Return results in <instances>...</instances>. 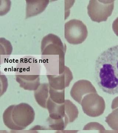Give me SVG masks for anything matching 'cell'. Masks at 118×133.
<instances>
[{"label":"cell","instance_id":"obj_1","mask_svg":"<svg viewBox=\"0 0 118 133\" xmlns=\"http://www.w3.org/2000/svg\"><path fill=\"white\" fill-rule=\"evenodd\" d=\"M95 80L104 92L118 94V45L108 48L97 58Z\"/></svg>","mask_w":118,"mask_h":133},{"label":"cell","instance_id":"obj_2","mask_svg":"<svg viewBox=\"0 0 118 133\" xmlns=\"http://www.w3.org/2000/svg\"><path fill=\"white\" fill-rule=\"evenodd\" d=\"M29 105L25 104L10 106L3 114V123L11 130H23L33 121Z\"/></svg>","mask_w":118,"mask_h":133},{"label":"cell","instance_id":"obj_3","mask_svg":"<svg viewBox=\"0 0 118 133\" xmlns=\"http://www.w3.org/2000/svg\"><path fill=\"white\" fill-rule=\"evenodd\" d=\"M114 1H91L87 6L88 14L93 21L106 22L114 9Z\"/></svg>","mask_w":118,"mask_h":133},{"label":"cell","instance_id":"obj_4","mask_svg":"<svg viewBox=\"0 0 118 133\" xmlns=\"http://www.w3.org/2000/svg\"><path fill=\"white\" fill-rule=\"evenodd\" d=\"M36 64L34 57L26 56L21 58L17 64L15 73L16 81L25 89L33 78Z\"/></svg>","mask_w":118,"mask_h":133},{"label":"cell","instance_id":"obj_5","mask_svg":"<svg viewBox=\"0 0 118 133\" xmlns=\"http://www.w3.org/2000/svg\"><path fill=\"white\" fill-rule=\"evenodd\" d=\"M70 23V22H69ZM71 24V23H70ZM72 27L65 23V37L66 39L68 38L71 36V37L76 38V44H77V38H78L80 44L84 42L87 36L88 31L86 26L82 21L80 22L78 27L76 26L73 27L72 24H71Z\"/></svg>","mask_w":118,"mask_h":133},{"label":"cell","instance_id":"obj_6","mask_svg":"<svg viewBox=\"0 0 118 133\" xmlns=\"http://www.w3.org/2000/svg\"><path fill=\"white\" fill-rule=\"evenodd\" d=\"M13 50V46L9 41L5 38H0V65L9 58Z\"/></svg>","mask_w":118,"mask_h":133},{"label":"cell","instance_id":"obj_7","mask_svg":"<svg viewBox=\"0 0 118 133\" xmlns=\"http://www.w3.org/2000/svg\"><path fill=\"white\" fill-rule=\"evenodd\" d=\"M8 87V78L0 71V97L6 92Z\"/></svg>","mask_w":118,"mask_h":133},{"label":"cell","instance_id":"obj_8","mask_svg":"<svg viewBox=\"0 0 118 133\" xmlns=\"http://www.w3.org/2000/svg\"><path fill=\"white\" fill-rule=\"evenodd\" d=\"M10 1H0V16L5 15L9 12L11 8Z\"/></svg>","mask_w":118,"mask_h":133},{"label":"cell","instance_id":"obj_9","mask_svg":"<svg viewBox=\"0 0 118 133\" xmlns=\"http://www.w3.org/2000/svg\"><path fill=\"white\" fill-rule=\"evenodd\" d=\"M112 29L115 34L117 36H118V17L113 22L112 24Z\"/></svg>","mask_w":118,"mask_h":133},{"label":"cell","instance_id":"obj_10","mask_svg":"<svg viewBox=\"0 0 118 133\" xmlns=\"http://www.w3.org/2000/svg\"><path fill=\"white\" fill-rule=\"evenodd\" d=\"M10 133H37V132L34 130L29 131H22V130H12Z\"/></svg>","mask_w":118,"mask_h":133},{"label":"cell","instance_id":"obj_11","mask_svg":"<svg viewBox=\"0 0 118 133\" xmlns=\"http://www.w3.org/2000/svg\"><path fill=\"white\" fill-rule=\"evenodd\" d=\"M0 133H8L6 130H0Z\"/></svg>","mask_w":118,"mask_h":133}]
</instances>
